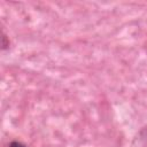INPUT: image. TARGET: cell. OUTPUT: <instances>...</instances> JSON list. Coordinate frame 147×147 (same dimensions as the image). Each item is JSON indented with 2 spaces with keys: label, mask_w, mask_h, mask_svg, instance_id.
<instances>
[{
  "label": "cell",
  "mask_w": 147,
  "mask_h": 147,
  "mask_svg": "<svg viewBox=\"0 0 147 147\" xmlns=\"http://www.w3.org/2000/svg\"><path fill=\"white\" fill-rule=\"evenodd\" d=\"M2 44H1V48L2 49H7L8 47H9V45H10V41H9V39H8V37L6 36V33L5 32H2Z\"/></svg>",
  "instance_id": "obj_1"
},
{
  "label": "cell",
  "mask_w": 147,
  "mask_h": 147,
  "mask_svg": "<svg viewBox=\"0 0 147 147\" xmlns=\"http://www.w3.org/2000/svg\"><path fill=\"white\" fill-rule=\"evenodd\" d=\"M9 147H26V145H25V144H23L22 141L13 140V141L9 144Z\"/></svg>",
  "instance_id": "obj_2"
}]
</instances>
